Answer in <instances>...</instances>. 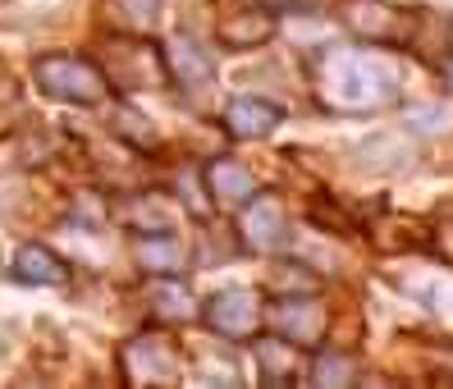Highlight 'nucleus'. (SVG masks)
I'll use <instances>...</instances> for the list:
<instances>
[{"instance_id": "obj_1", "label": "nucleus", "mask_w": 453, "mask_h": 389, "mask_svg": "<svg viewBox=\"0 0 453 389\" xmlns=\"http://www.w3.org/2000/svg\"><path fill=\"white\" fill-rule=\"evenodd\" d=\"M394 96L398 73L362 46H334L316 60V101L330 115H376Z\"/></svg>"}, {"instance_id": "obj_2", "label": "nucleus", "mask_w": 453, "mask_h": 389, "mask_svg": "<svg viewBox=\"0 0 453 389\" xmlns=\"http://www.w3.org/2000/svg\"><path fill=\"white\" fill-rule=\"evenodd\" d=\"M96 69L105 73L111 92H151L165 83L161 69V46L151 37H128V33H105L96 50Z\"/></svg>"}, {"instance_id": "obj_3", "label": "nucleus", "mask_w": 453, "mask_h": 389, "mask_svg": "<svg viewBox=\"0 0 453 389\" xmlns=\"http://www.w3.org/2000/svg\"><path fill=\"white\" fill-rule=\"evenodd\" d=\"M33 83L50 96L65 101V106H101L111 96V83L96 69V60L73 56V50H50V56L33 60Z\"/></svg>"}, {"instance_id": "obj_4", "label": "nucleus", "mask_w": 453, "mask_h": 389, "mask_svg": "<svg viewBox=\"0 0 453 389\" xmlns=\"http://www.w3.org/2000/svg\"><path fill=\"white\" fill-rule=\"evenodd\" d=\"M119 376L128 389H174L179 371V344L170 330H142L119 344Z\"/></svg>"}, {"instance_id": "obj_5", "label": "nucleus", "mask_w": 453, "mask_h": 389, "mask_svg": "<svg viewBox=\"0 0 453 389\" xmlns=\"http://www.w3.org/2000/svg\"><path fill=\"white\" fill-rule=\"evenodd\" d=\"M202 325L216 334V339L229 344H248L252 334L265 330V298L248 284H229V289H216L202 302Z\"/></svg>"}, {"instance_id": "obj_6", "label": "nucleus", "mask_w": 453, "mask_h": 389, "mask_svg": "<svg viewBox=\"0 0 453 389\" xmlns=\"http://www.w3.org/2000/svg\"><path fill=\"white\" fill-rule=\"evenodd\" d=\"M265 325H271V334H280V339H288L293 348H321L326 344V330H330V311L321 298L311 294H280L275 302H265Z\"/></svg>"}, {"instance_id": "obj_7", "label": "nucleus", "mask_w": 453, "mask_h": 389, "mask_svg": "<svg viewBox=\"0 0 453 389\" xmlns=\"http://www.w3.org/2000/svg\"><path fill=\"white\" fill-rule=\"evenodd\" d=\"M339 19L366 46H408L412 37V14L394 10L389 0H343Z\"/></svg>"}, {"instance_id": "obj_8", "label": "nucleus", "mask_w": 453, "mask_h": 389, "mask_svg": "<svg viewBox=\"0 0 453 389\" xmlns=\"http://www.w3.org/2000/svg\"><path fill=\"white\" fill-rule=\"evenodd\" d=\"M156 46H161V69H165V78L174 83V92L197 96V92H206L211 83H216V65H211V50L202 46V37L170 33V37H161Z\"/></svg>"}, {"instance_id": "obj_9", "label": "nucleus", "mask_w": 453, "mask_h": 389, "mask_svg": "<svg viewBox=\"0 0 453 389\" xmlns=\"http://www.w3.org/2000/svg\"><path fill=\"white\" fill-rule=\"evenodd\" d=\"M238 243L257 256H275L288 243V220L284 206L271 193H257L252 202H243V216H238Z\"/></svg>"}, {"instance_id": "obj_10", "label": "nucleus", "mask_w": 453, "mask_h": 389, "mask_svg": "<svg viewBox=\"0 0 453 389\" xmlns=\"http://www.w3.org/2000/svg\"><path fill=\"white\" fill-rule=\"evenodd\" d=\"M284 106L280 101H265V96H252V92H238L229 96L225 106H220V124H225V133L238 138V142H261V138H271L275 128L284 124Z\"/></svg>"}, {"instance_id": "obj_11", "label": "nucleus", "mask_w": 453, "mask_h": 389, "mask_svg": "<svg viewBox=\"0 0 453 389\" xmlns=\"http://www.w3.org/2000/svg\"><path fill=\"white\" fill-rule=\"evenodd\" d=\"M252 353H257V367H261V385L265 389H293L303 380V348H293L280 334H252Z\"/></svg>"}, {"instance_id": "obj_12", "label": "nucleus", "mask_w": 453, "mask_h": 389, "mask_svg": "<svg viewBox=\"0 0 453 389\" xmlns=\"http://www.w3.org/2000/svg\"><path fill=\"white\" fill-rule=\"evenodd\" d=\"M202 188H206L211 202H220V206H243V202H252L261 193L257 174L243 161H234V156H216V161L202 165Z\"/></svg>"}, {"instance_id": "obj_13", "label": "nucleus", "mask_w": 453, "mask_h": 389, "mask_svg": "<svg viewBox=\"0 0 453 389\" xmlns=\"http://www.w3.org/2000/svg\"><path fill=\"white\" fill-rule=\"evenodd\" d=\"M275 23H280V19L252 0V5H243L238 14H225V19L216 23V42H220L225 50H257V46H265V42L275 37Z\"/></svg>"}, {"instance_id": "obj_14", "label": "nucleus", "mask_w": 453, "mask_h": 389, "mask_svg": "<svg viewBox=\"0 0 453 389\" xmlns=\"http://www.w3.org/2000/svg\"><path fill=\"white\" fill-rule=\"evenodd\" d=\"M133 266L151 279H165V275H183L188 271V252L174 233H138L133 239Z\"/></svg>"}, {"instance_id": "obj_15", "label": "nucleus", "mask_w": 453, "mask_h": 389, "mask_svg": "<svg viewBox=\"0 0 453 389\" xmlns=\"http://www.w3.org/2000/svg\"><path fill=\"white\" fill-rule=\"evenodd\" d=\"M10 266L19 284H37V289H65L69 284V262L60 252H50L46 243H23Z\"/></svg>"}, {"instance_id": "obj_16", "label": "nucleus", "mask_w": 453, "mask_h": 389, "mask_svg": "<svg viewBox=\"0 0 453 389\" xmlns=\"http://www.w3.org/2000/svg\"><path fill=\"white\" fill-rule=\"evenodd\" d=\"M124 225L128 229H138V233H174V206H170V197H161V193H138V197H128L124 202Z\"/></svg>"}, {"instance_id": "obj_17", "label": "nucleus", "mask_w": 453, "mask_h": 389, "mask_svg": "<svg viewBox=\"0 0 453 389\" xmlns=\"http://www.w3.org/2000/svg\"><path fill=\"white\" fill-rule=\"evenodd\" d=\"M311 385H321V389H353L362 380L357 371V357L353 353H343V348H311Z\"/></svg>"}, {"instance_id": "obj_18", "label": "nucleus", "mask_w": 453, "mask_h": 389, "mask_svg": "<svg viewBox=\"0 0 453 389\" xmlns=\"http://www.w3.org/2000/svg\"><path fill=\"white\" fill-rule=\"evenodd\" d=\"M151 307H156V321H161V325H183V321H193V317H197V307H193L188 289L179 284V275L156 279V289H151Z\"/></svg>"}, {"instance_id": "obj_19", "label": "nucleus", "mask_w": 453, "mask_h": 389, "mask_svg": "<svg viewBox=\"0 0 453 389\" xmlns=\"http://www.w3.org/2000/svg\"><path fill=\"white\" fill-rule=\"evenodd\" d=\"M115 124H119V133L128 138L133 151H156V142H161L156 124H151L142 111H133V106H119V111H115Z\"/></svg>"}, {"instance_id": "obj_20", "label": "nucleus", "mask_w": 453, "mask_h": 389, "mask_svg": "<svg viewBox=\"0 0 453 389\" xmlns=\"http://www.w3.org/2000/svg\"><path fill=\"white\" fill-rule=\"evenodd\" d=\"M115 10L124 14V23L133 33H151L165 14V0H115Z\"/></svg>"}, {"instance_id": "obj_21", "label": "nucleus", "mask_w": 453, "mask_h": 389, "mask_svg": "<svg viewBox=\"0 0 453 389\" xmlns=\"http://www.w3.org/2000/svg\"><path fill=\"white\" fill-rule=\"evenodd\" d=\"M257 5H261V10H271L275 19H280V14L288 19V14H321V10H326V0H257Z\"/></svg>"}, {"instance_id": "obj_22", "label": "nucleus", "mask_w": 453, "mask_h": 389, "mask_svg": "<svg viewBox=\"0 0 453 389\" xmlns=\"http://www.w3.org/2000/svg\"><path fill=\"white\" fill-rule=\"evenodd\" d=\"M444 83H449V88H453V56H449V60H444Z\"/></svg>"}]
</instances>
